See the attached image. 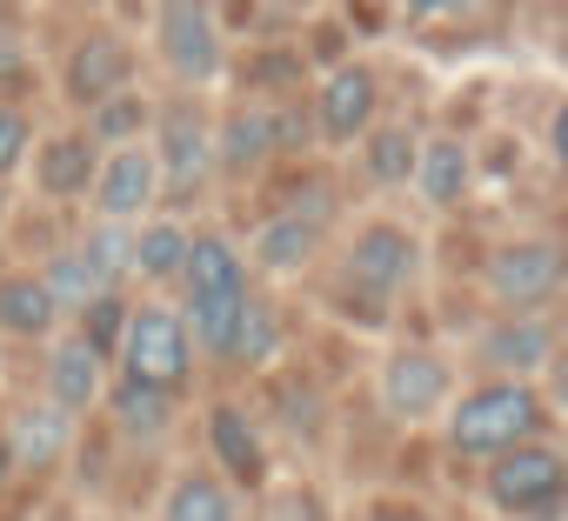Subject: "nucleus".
<instances>
[{
    "mask_svg": "<svg viewBox=\"0 0 568 521\" xmlns=\"http://www.w3.org/2000/svg\"><path fill=\"white\" fill-rule=\"evenodd\" d=\"M274 348H281V315H274L261 295H247V308H241V321H234V348H227V361L261 368V361H274Z\"/></svg>",
    "mask_w": 568,
    "mask_h": 521,
    "instance_id": "29",
    "label": "nucleus"
},
{
    "mask_svg": "<svg viewBox=\"0 0 568 521\" xmlns=\"http://www.w3.org/2000/svg\"><path fill=\"white\" fill-rule=\"evenodd\" d=\"M28 114L21 108H0V174H14L21 167V154H28Z\"/></svg>",
    "mask_w": 568,
    "mask_h": 521,
    "instance_id": "31",
    "label": "nucleus"
},
{
    "mask_svg": "<svg viewBox=\"0 0 568 521\" xmlns=\"http://www.w3.org/2000/svg\"><path fill=\"white\" fill-rule=\"evenodd\" d=\"M121 375L141 381V388H161V395H181L187 381V361H194V341L181 328V308H128V328H121Z\"/></svg>",
    "mask_w": 568,
    "mask_h": 521,
    "instance_id": "3",
    "label": "nucleus"
},
{
    "mask_svg": "<svg viewBox=\"0 0 568 521\" xmlns=\"http://www.w3.org/2000/svg\"><path fill=\"white\" fill-rule=\"evenodd\" d=\"M94 167H101V147H94L88 134H54V141H41V154H34V181H41V194H54V201L88 194V187H94Z\"/></svg>",
    "mask_w": 568,
    "mask_h": 521,
    "instance_id": "17",
    "label": "nucleus"
},
{
    "mask_svg": "<svg viewBox=\"0 0 568 521\" xmlns=\"http://www.w3.org/2000/svg\"><path fill=\"white\" fill-rule=\"evenodd\" d=\"M207 448H214V461H221L234 481H247V488L267 481V448H261V428L247 421V408L221 401V408L207 415Z\"/></svg>",
    "mask_w": 568,
    "mask_h": 521,
    "instance_id": "15",
    "label": "nucleus"
},
{
    "mask_svg": "<svg viewBox=\"0 0 568 521\" xmlns=\"http://www.w3.org/2000/svg\"><path fill=\"white\" fill-rule=\"evenodd\" d=\"M0 441H8V461L14 468H54L74 441V415H61L54 401H28L8 428H0Z\"/></svg>",
    "mask_w": 568,
    "mask_h": 521,
    "instance_id": "13",
    "label": "nucleus"
},
{
    "mask_svg": "<svg viewBox=\"0 0 568 521\" xmlns=\"http://www.w3.org/2000/svg\"><path fill=\"white\" fill-rule=\"evenodd\" d=\"M254 521H322V501H315L308 488H288V494H274Z\"/></svg>",
    "mask_w": 568,
    "mask_h": 521,
    "instance_id": "32",
    "label": "nucleus"
},
{
    "mask_svg": "<svg viewBox=\"0 0 568 521\" xmlns=\"http://www.w3.org/2000/svg\"><path fill=\"white\" fill-rule=\"evenodd\" d=\"M181 254H187V227L181 221H141L134 227V275L174 282L181 275Z\"/></svg>",
    "mask_w": 568,
    "mask_h": 521,
    "instance_id": "25",
    "label": "nucleus"
},
{
    "mask_svg": "<svg viewBox=\"0 0 568 521\" xmlns=\"http://www.w3.org/2000/svg\"><path fill=\"white\" fill-rule=\"evenodd\" d=\"M267 154H274L267 114L241 108V114H227V121L214 127V167H221V174H247V167H261Z\"/></svg>",
    "mask_w": 568,
    "mask_h": 521,
    "instance_id": "23",
    "label": "nucleus"
},
{
    "mask_svg": "<svg viewBox=\"0 0 568 521\" xmlns=\"http://www.w3.org/2000/svg\"><path fill=\"white\" fill-rule=\"evenodd\" d=\"M422 268V247L402 221H368L355 241H348V288H362L375 308H388Z\"/></svg>",
    "mask_w": 568,
    "mask_h": 521,
    "instance_id": "7",
    "label": "nucleus"
},
{
    "mask_svg": "<svg viewBox=\"0 0 568 521\" xmlns=\"http://www.w3.org/2000/svg\"><path fill=\"white\" fill-rule=\"evenodd\" d=\"M315 247H322V214H302V207L267 214V221L254 227V260H261V268H274V275L308 268Z\"/></svg>",
    "mask_w": 568,
    "mask_h": 521,
    "instance_id": "16",
    "label": "nucleus"
},
{
    "mask_svg": "<svg viewBox=\"0 0 568 521\" xmlns=\"http://www.w3.org/2000/svg\"><path fill=\"white\" fill-rule=\"evenodd\" d=\"M134 88V48L121 34H88L68 61V94L81 108H101L108 94H128Z\"/></svg>",
    "mask_w": 568,
    "mask_h": 521,
    "instance_id": "12",
    "label": "nucleus"
},
{
    "mask_svg": "<svg viewBox=\"0 0 568 521\" xmlns=\"http://www.w3.org/2000/svg\"><path fill=\"white\" fill-rule=\"evenodd\" d=\"M81 260L94 268L101 288L121 295V282L134 275V227H128V221H94V227L81 234Z\"/></svg>",
    "mask_w": 568,
    "mask_h": 521,
    "instance_id": "24",
    "label": "nucleus"
},
{
    "mask_svg": "<svg viewBox=\"0 0 568 521\" xmlns=\"http://www.w3.org/2000/svg\"><path fill=\"white\" fill-rule=\"evenodd\" d=\"M94 207H101V221H141L154 201H161V174H154V154L141 147V141H128V147H108L101 154V167H94Z\"/></svg>",
    "mask_w": 568,
    "mask_h": 521,
    "instance_id": "10",
    "label": "nucleus"
},
{
    "mask_svg": "<svg viewBox=\"0 0 568 521\" xmlns=\"http://www.w3.org/2000/svg\"><path fill=\"white\" fill-rule=\"evenodd\" d=\"M448 395H455V375H448V361L435 348L388 355V368H382V408L395 421H428V415H442Z\"/></svg>",
    "mask_w": 568,
    "mask_h": 521,
    "instance_id": "9",
    "label": "nucleus"
},
{
    "mask_svg": "<svg viewBox=\"0 0 568 521\" xmlns=\"http://www.w3.org/2000/svg\"><path fill=\"white\" fill-rule=\"evenodd\" d=\"M561 494H568V468L541 441H521V448H508V454L488 461V501L501 514H515V521H555Z\"/></svg>",
    "mask_w": 568,
    "mask_h": 521,
    "instance_id": "4",
    "label": "nucleus"
},
{
    "mask_svg": "<svg viewBox=\"0 0 568 521\" xmlns=\"http://www.w3.org/2000/svg\"><path fill=\"white\" fill-rule=\"evenodd\" d=\"M548 428V408L535 395V381H488L475 395H462V408L448 415V448L455 454H475V461H495L521 441H541Z\"/></svg>",
    "mask_w": 568,
    "mask_h": 521,
    "instance_id": "2",
    "label": "nucleus"
},
{
    "mask_svg": "<svg viewBox=\"0 0 568 521\" xmlns=\"http://www.w3.org/2000/svg\"><path fill=\"white\" fill-rule=\"evenodd\" d=\"M181 282H187V308H181L187 341L207 348V355H227L234 348V321L247 308V260L234 254L227 234H187Z\"/></svg>",
    "mask_w": 568,
    "mask_h": 521,
    "instance_id": "1",
    "label": "nucleus"
},
{
    "mask_svg": "<svg viewBox=\"0 0 568 521\" xmlns=\"http://www.w3.org/2000/svg\"><path fill=\"white\" fill-rule=\"evenodd\" d=\"M121 328H128V308H121V295H94V302L81 308V341H88L101 361L121 348Z\"/></svg>",
    "mask_w": 568,
    "mask_h": 521,
    "instance_id": "30",
    "label": "nucleus"
},
{
    "mask_svg": "<svg viewBox=\"0 0 568 521\" xmlns=\"http://www.w3.org/2000/svg\"><path fill=\"white\" fill-rule=\"evenodd\" d=\"M481 282H488L495 308H508V315H535V308H548V302L561 295V247L541 241V234H535V241H501V247L488 254Z\"/></svg>",
    "mask_w": 568,
    "mask_h": 521,
    "instance_id": "6",
    "label": "nucleus"
},
{
    "mask_svg": "<svg viewBox=\"0 0 568 521\" xmlns=\"http://www.w3.org/2000/svg\"><path fill=\"white\" fill-rule=\"evenodd\" d=\"M154 174H161V194H194L207 174H214V121L201 114V101H168L154 108Z\"/></svg>",
    "mask_w": 568,
    "mask_h": 521,
    "instance_id": "5",
    "label": "nucleus"
},
{
    "mask_svg": "<svg viewBox=\"0 0 568 521\" xmlns=\"http://www.w3.org/2000/svg\"><path fill=\"white\" fill-rule=\"evenodd\" d=\"M8 468H14V461H8V441H0V474H8Z\"/></svg>",
    "mask_w": 568,
    "mask_h": 521,
    "instance_id": "34",
    "label": "nucleus"
},
{
    "mask_svg": "<svg viewBox=\"0 0 568 521\" xmlns=\"http://www.w3.org/2000/svg\"><path fill=\"white\" fill-rule=\"evenodd\" d=\"M161 61L181 88H201L221 74V28L207 0H161Z\"/></svg>",
    "mask_w": 568,
    "mask_h": 521,
    "instance_id": "8",
    "label": "nucleus"
},
{
    "mask_svg": "<svg viewBox=\"0 0 568 521\" xmlns=\"http://www.w3.org/2000/svg\"><path fill=\"white\" fill-rule=\"evenodd\" d=\"M0 28H14V8H8V0H0Z\"/></svg>",
    "mask_w": 568,
    "mask_h": 521,
    "instance_id": "33",
    "label": "nucleus"
},
{
    "mask_svg": "<svg viewBox=\"0 0 568 521\" xmlns=\"http://www.w3.org/2000/svg\"><path fill=\"white\" fill-rule=\"evenodd\" d=\"M0 214H8V194H0Z\"/></svg>",
    "mask_w": 568,
    "mask_h": 521,
    "instance_id": "35",
    "label": "nucleus"
},
{
    "mask_svg": "<svg viewBox=\"0 0 568 521\" xmlns=\"http://www.w3.org/2000/svg\"><path fill=\"white\" fill-rule=\"evenodd\" d=\"M375 108H382V81H375V68L348 61V68H335V74L322 81L315 127H322V141H335V147H355V141L375 127Z\"/></svg>",
    "mask_w": 568,
    "mask_h": 521,
    "instance_id": "11",
    "label": "nucleus"
},
{
    "mask_svg": "<svg viewBox=\"0 0 568 521\" xmlns=\"http://www.w3.org/2000/svg\"><path fill=\"white\" fill-rule=\"evenodd\" d=\"M141 127H154V101L128 88V94H108V101L94 108L88 141H94V147H128V141H141Z\"/></svg>",
    "mask_w": 568,
    "mask_h": 521,
    "instance_id": "28",
    "label": "nucleus"
},
{
    "mask_svg": "<svg viewBox=\"0 0 568 521\" xmlns=\"http://www.w3.org/2000/svg\"><path fill=\"white\" fill-rule=\"evenodd\" d=\"M548 355H555V328L541 315H508L481 335V361L501 368L508 381H528L535 368H548Z\"/></svg>",
    "mask_w": 568,
    "mask_h": 521,
    "instance_id": "14",
    "label": "nucleus"
},
{
    "mask_svg": "<svg viewBox=\"0 0 568 521\" xmlns=\"http://www.w3.org/2000/svg\"><path fill=\"white\" fill-rule=\"evenodd\" d=\"M54 321H61V308L41 288V275H8V282H0V328H8V335L41 341V335H54Z\"/></svg>",
    "mask_w": 568,
    "mask_h": 521,
    "instance_id": "20",
    "label": "nucleus"
},
{
    "mask_svg": "<svg viewBox=\"0 0 568 521\" xmlns=\"http://www.w3.org/2000/svg\"><path fill=\"white\" fill-rule=\"evenodd\" d=\"M41 288L54 295V308H61V315H81L94 295H114V288H101V282H94V268L81 260V247H61V254L48 260V268H41Z\"/></svg>",
    "mask_w": 568,
    "mask_h": 521,
    "instance_id": "27",
    "label": "nucleus"
},
{
    "mask_svg": "<svg viewBox=\"0 0 568 521\" xmlns=\"http://www.w3.org/2000/svg\"><path fill=\"white\" fill-rule=\"evenodd\" d=\"M468 181H475V161H468L462 141H448V134H442V141H422L408 187H415L428 207H455V201L468 194Z\"/></svg>",
    "mask_w": 568,
    "mask_h": 521,
    "instance_id": "19",
    "label": "nucleus"
},
{
    "mask_svg": "<svg viewBox=\"0 0 568 521\" xmlns=\"http://www.w3.org/2000/svg\"><path fill=\"white\" fill-rule=\"evenodd\" d=\"M48 401L61 415H88L101 401V355L81 335L74 341H54V355H48Z\"/></svg>",
    "mask_w": 568,
    "mask_h": 521,
    "instance_id": "18",
    "label": "nucleus"
},
{
    "mask_svg": "<svg viewBox=\"0 0 568 521\" xmlns=\"http://www.w3.org/2000/svg\"><path fill=\"white\" fill-rule=\"evenodd\" d=\"M415 154H422V134L408 121H388V127H368L362 134V161H368V181L375 187H408Z\"/></svg>",
    "mask_w": 568,
    "mask_h": 521,
    "instance_id": "21",
    "label": "nucleus"
},
{
    "mask_svg": "<svg viewBox=\"0 0 568 521\" xmlns=\"http://www.w3.org/2000/svg\"><path fill=\"white\" fill-rule=\"evenodd\" d=\"M108 401V415H114V428L128 435V441H154L168 421H174V395H161V388H141V381H114V395H101Z\"/></svg>",
    "mask_w": 568,
    "mask_h": 521,
    "instance_id": "22",
    "label": "nucleus"
},
{
    "mask_svg": "<svg viewBox=\"0 0 568 521\" xmlns=\"http://www.w3.org/2000/svg\"><path fill=\"white\" fill-rule=\"evenodd\" d=\"M161 521H241V514H234V494H227L214 474H181V481L168 488Z\"/></svg>",
    "mask_w": 568,
    "mask_h": 521,
    "instance_id": "26",
    "label": "nucleus"
}]
</instances>
